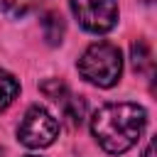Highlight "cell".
Returning <instances> with one entry per match:
<instances>
[{
  "label": "cell",
  "instance_id": "8fae6325",
  "mask_svg": "<svg viewBox=\"0 0 157 157\" xmlns=\"http://www.w3.org/2000/svg\"><path fill=\"white\" fill-rule=\"evenodd\" d=\"M27 157H37V155H27Z\"/></svg>",
  "mask_w": 157,
  "mask_h": 157
},
{
  "label": "cell",
  "instance_id": "52a82bcc",
  "mask_svg": "<svg viewBox=\"0 0 157 157\" xmlns=\"http://www.w3.org/2000/svg\"><path fill=\"white\" fill-rule=\"evenodd\" d=\"M152 47L145 39H137L132 44V66L135 71H152Z\"/></svg>",
  "mask_w": 157,
  "mask_h": 157
},
{
  "label": "cell",
  "instance_id": "8992f818",
  "mask_svg": "<svg viewBox=\"0 0 157 157\" xmlns=\"http://www.w3.org/2000/svg\"><path fill=\"white\" fill-rule=\"evenodd\" d=\"M17 96H20V81L10 71L0 69V110L10 108Z\"/></svg>",
  "mask_w": 157,
  "mask_h": 157
},
{
  "label": "cell",
  "instance_id": "6da1fadb",
  "mask_svg": "<svg viewBox=\"0 0 157 157\" xmlns=\"http://www.w3.org/2000/svg\"><path fill=\"white\" fill-rule=\"evenodd\" d=\"M145 125L147 113L137 103H105L91 118V132L96 142L110 155L128 152L145 132Z\"/></svg>",
  "mask_w": 157,
  "mask_h": 157
},
{
  "label": "cell",
  "instance_id": "30bf717a",
  "mask_svg": "<svg viewBox=\"0 0 157 157\" xmlns=\"http://www.w3.org/2000/svg\"><path fill=\"white\" fill-rule=\"evenodd\" d=\"M145 157H155V140L147 142V147H145Z\"/></svg>",
  "mask_w": 157,
  "mask_h": 157
},
{
  "label": "cell",
  "instance_id": "277c9868",
  "mask_svg": "<svg viewBox=\"0 0 157 157\" xmlns=\"http://www.w3.org/2000/svg\"><path fill=\"white\" fill-rule=\"evenodd\" d=\"M71 12L91 34H105L118 25V0H71Z\"/></svg>",
  "mask_w": 157,
  "mask_h": 157
},
{
  "label": "cell",
  "instance_id": "7c38bea8",
  "mask_svg": "<svg viewBox=\"0 0 157 157\" xmlns=\"http://www.w3.org/2000/svg\"><path fill=\"white\" fill-rule=\"evenodd\" d=\"M0 157H2V150H0Z\"/></svg>",
  "mask_w": 157,
  "mask_h": 157
},
{
  "label": "cell",
  "instance_id": "7a4b0ae2",
  "mask_svg": "<svg viewBox=\"0 0 157 157\" xmlns=\"http://www.w3.org/2000/svg\"><path fill=\"white\" fill-rule=\"evenodd\" d=\"M78 74L98 86V88H110L120 81L123 74V54L115 44L110 42H93L91 47H86V52L78 59Z\"/></svg>",
  "mask_w": 157,
  "mask_h": 157
},
{
  "label": "cell",
  "instance_id": "9c48e42d",
  "mask_svg": "<svg viewBox=\"0 0 157 157\" xmlns=\"http://www.w3.org/2000/svg\"><path fill=\"white\" fill-rule=\"evenodd\" d=\"M42 93H44L49 101L61 103V101L69 96V88H66V83H64L61 78H47V81L42 83Z\"/></svg>",
  "mask_w": 157,
  "mask_h": 157
},
{
  "label": "cell",
  "instance_id": "5b68a950",
  "mask_svg": "<svg viewBox=\"0 0 157 157\" xmlns=\"http://www.w3.org/2000/svg\"><path fill=\"white\" fill-rule=\"evenodd\" d=\"M42 32H44L47 44H52V47L61 44V39H64V20H61V15L54 12V10L44 12L42 15Z\"/></svg>",
  "mask_w": 157,
  "mask_h": 157
},
{
  "label": "cell",
  "instance_id": "ba28073f",
  "mask_svg": "<svg viewBox=\"0 0 157 157\" xmlns=\"http://www.w3.org/2000/svg\"><path fill=\"white\" fill-rule=\"evenodd\" d=\"M44 0H0L2 10L10 15V17H25L29 12H34Z\"/></svg>",
  "mask_w": 157,
  "mask_h": 157
},
{
  "label": "cell",
  "instance_id": "3957f363",
  "mask_svg": "<svg viewBox=\"0 0 157 157\" xmlns=\"http://www.w3.org/2000/svg\"><path fill=\"white\" fill-rule=\"evenodd\" d=\"M59 135V123L56 118L42 108V105H32L27 108L25 118L20 120L17 125V140L29 147V150H42V147H49Z\"/></svg>",
  "mask_w": 157,
  "mask_h": 157
}]
</instances>
